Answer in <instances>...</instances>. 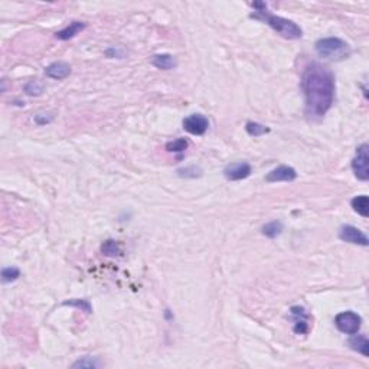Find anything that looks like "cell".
Masks as SVG:
<instances>
[{"mask_svg":"<svg viewBox=\"0 0 369 369\" xmlns=\"http://www.w3.org/2000/svg\"><path fill=\"white\" fill-rule=\"evenodd\" d=\"M301 88L309 117L320 118L330 110L334 98V77L330 69L319 62L309 64L301 75Z\"/></svg>","mask_w":369,"mask_h":369,"instance_id":"6da1fadb","label":"cell"},{"mask_svg":"<svg viewBox=\"0 0 369 369\" xmlns=\"http://www.w3.org/2000/svg\"><path fill=\"white\" fill-rule=\"evenodd\" d=\"M253 8L257 9V11L251 15V18H255V19H260V21L265 22L270 28H273L276 32L281 35L283 38H286V39H300L303 36V31L300 29V26H297L293 21H288V19L268 13L265 11L264 3L255 2V3H253Z\"/></svg>","mask_w":369,"mask_h":369,"instance_id":"7a4b0ae2","label":"cell"},{"mask_svg":"<svg viewBox=\"0 0 369 369\" xmlns=\"http://www.w3.org/2000/svg\"><path fill=\"white\" fill-rule=\"evenodd\" d=\"M314 49L317 55L329 61H343L350 55V48L339 38H326L316 42Z\"/></svg>","mask_w":369,"mask_h":369,"instance_id":"3957f363","label":"cell"},{"mask_svg":"<svg viewBox=\"0 0 369 369\" xmlns=\"http://www.w3.org/2000/svg\"><path fill=\"white\" fill-rule=\"evenodd\" d=\"M334 324L343 333L356 334L362 326V319L355 311H343L336 316Z\"/></svg>","mask_w":369,"mask_h":369,"instance_id":"277c9868","label":"cell"},{"mask_svg":"<svg viewBox=\"0 0 369 369\" xmlns=\"http://www.w3.org/2000/svg\"><path fill=\"white\" fill-rule=\"evenodd\" d=\"M369 146L365 143L359 146L356 150V156L352 160V169L355 172L359 180H368L369 179Z\"/></svg>","mask_w":369,"mask_h":369,"instance_id":"5b68a950","label":"cell"},{"mask_svg":"<svg viewBox=\"0 0 369 369\" xmlns=\"http://www.w3.org/2000/svg\"><path fill=\"white\" fill-rule=\"evenodd\" d=\"M208 126H209V121L207 117L202 114H191L183 120V128L194 136L205 134Z\"/></svg>","mask_w":369,"mask_h":369,"instance_id":"8992f818","label":"cell"},{"mask_svg":"<svg viewBox=\"0 0 369 369\" xmlns=\"http://www.w3.org/2000/svg\"><path fill=\"white\" fill-rule=\"evenodd\" d=\"M339 238L342 241L362 245V247H366L369 244L366 235L360 230H357L356 227H352V225H343L339 231Z\"/></svg>","mask_w":369,"mask_h":369,"instance_id":"52a82bcc","label":"cell"},{"mask_svg":"<svg viewBox=\"0 0 369 369\" xmlns=\"http://www.w3.org/2000/svg\"><path fill=\"white\" fill-rule=\"evenodd\" d=\"M224 174L228 180H242L251 174V166L248 163H232L225 167Z\"/></svg>","mask_w":369,"mask_h":369,"instance_id":"ba28073f","label":"cell"},{"mask_svg":"<svg viewBox=\"0 0 369 369\" xmlns=\"http://www.w3.org/2000/svg\"><path fill=\"white\" fill-rule=\"evenodd\" d=\"M297 177V173L290 166H278L265 176L267 182H291Z\"/></svg>","mask_w":369,"mask_h":369,"instance_id":"9c48e42d","label":"cell"},{"mask_svg":"<svg viewBox=\"0 0 369 369\" xmlns=\"http://www.w3.org/2000/svg\"><path fill=\"white\" fill-rule=\"evenodd\" d=\"M291 316L294 319V332L299 334L307 333L309 332V314L300 306H294L291 307Z\"/></svg>","mask_w":369,"mask_h":369,"instance_id":"30bf717a","label":"cell"},{"mask_svg":"<svg viewBox=\"0 0 369 369\" xmlns=\"http://www.w3.org/2000/svg\"><path fill=\"white\" fill-rule=\"evenodd\" d=\"M46 77L52 78V80H64L67 78L69 74H71V67H69L67 62H54L51 64L49 67H46L45 69Z\"/></svg>","mask_w":369,"mask_h":369,"instance_id":"8fae6325","label":"cell"},{"mask_svg":"<svg viewBox=\"0 0 369 369\" xmlns=\"http://www.w3.org/2000/svg\"><path fill=\"white\" fill-rule=\"evenodd\" d=\"M151 65L159 69L169 71V69L176 68L177 62H176V59L170 54H160V55H154V57L151 58Z\"/></svg>","mask_w":369,"mask_h":369,"instance_id":"7c38bea8","label":"cell"},{"mask_svg":"<svg viewBox=\"0 0 369 369\" xmlns=\"http://www.w3.org/2000/svg\"><path fill=\"white\" fill-rule=\"evenodd\" d=\"M84 29H85V23L72 22L69 26H67L65 29L59 31L57 34V38L58 39H61V41H68L71 38H74L75 35L80 34L81 31H84Z\"/></svg>","mask_w":369,"mask_h":369,"instance_id":"4fadbf2b","label":"cell"},{"mask_svg":"<svg viewBox=\"0 0 369 369\" xmlns=\"http://www.w3.org/2000/svg\"><path fill=\"white\" fill-rule=\"evenodd\" d=\"M349 345L353 350L359 352L360 355L363 356H368L369 355V342L366 339V336L363 334H357V336H353L350 340H349Z\"/></svg>","mask_w":369,"mask_h":369,"instance_id":"5bb4252c","label":"cell"},{"mask_svg":"<svg viewBox=\"0 0 369 369\" xmlns=\"http://www.w3.org/2000/svg\"><path fill=\"white\" fill-rule=\"evenodd\" d=\"M352 208L355 209V212H357L360 217L363 218H368L369 217V199L366 195L356 196L352 199Z\"/></svg>","mask_w":369,"mask_h":369,"instance_id":"9a60e30c","label":"cell"},{"mask_svg":"<svg viewBox=\"0 0 369 369\" xmlns=\"http://www.w3.org/2000/svg\"><path fill=\"white\" fill-rule=\"evenodd\" d=\"M283 231V224L280 221H273V222H268L267 225L263 227V234L268 238H276L281 234Z\"/></svg>","mask_w":369,"mask_h":369,"instance_id":"2e32d148","label":"cell"},{"mask_svg":"<svg viewBox=\"0 0 369 369\" xmlns=\"http://www.w3.org/2000/svg\"><path fill=\"white\" fill-rule=\"evenodd\" d=\"M245 130H247V133H248L250 136H253V137L263 136V134H265V133H268V131H270V128H268V127L263 126V124H258V123H253V121L247 123Z\"/></svg>","mask_w":369,"mask_h":369,"instance_id":"e0dca14e","label":"cell"},{"mask_svg":"<svg viewBox=\"0 0 369 369\" xmlns=\"http://www.w3.org/2000/svg\"><path fill=\"white\" fill-rule=\"evenodd\" d=\"M101 253L107 257H117L121 254V251H120V247L117 242L113 241V240H108L101 245Z\"/></svg>","mask_w":369,"mask_h":369,"instance_id":"ac0fdd59","label":"cell"},{"mask_svg":"<svg viewBox=\"0 0 369 369\" xmlns=\"http://www.w3.org/2000/svg\"><path fill=\"white\" fill-rule=\"evenodd\" d=\"M186 149H188V140H184V138H176V140L169 141L166 144V150L172 151V153H182Z\"/></svg>","mask_w":369,"mask_h":369,"instance_id":"d6986e66","label":"cell"},{"mask_svg":"<svg viewBox=\"0 0 369 369\" xmlns=\"http://www.w3.org/2000/svg\"><path fill=\"white\" fill-rule=\"evenodd\" d=\"M19 276H21V271L16 267H8V268H5L2 271V280H3V283H12V281L18 280Z\"/></svg>","mask_w":369,"mask_h":369,"instance_id":"ffe728a7","label":"cell"},{"mask_svg":"<svg viewBox=\"0 0 369 369\" xmlns=\"http://www.w3.org/2000/svg\"><path fill=\"white\" fill-rule=\"evenodd\" d=\"M64 306H72V307L81 309L82 311H87V313H92V307H91V304H90V301H88V300H80V299L69 300V301H64Z\"/></svg>","mask_w":369,"mask_h":369,"instance_id":"44dd1931","label":"cell"},{"mask_svg":"<svg viewBox=\"0 0 369 369\" xmlns=\"http://www.w3.org/2000/svg\"><path fill=\"white\" fill-rule=\"evenodd\" d=\"M100 363H98V360L97 359H94L91 356H85L80 359V360H77L74 365H72V368H97Z\"/></svg>","mask_w":369,"mask_h":369,"instance_id":"7402d4cb","label":"cell"},{"mask_svg":"<svg viewBox=\"0 0 369 369\" xmlns=\"http://www.w3.org/2000/svg\"><path fill=\"white\" fill-rule=\"evenodd\" d=\"M179 176L182 177H196V176H201L202 174V170L196 166H192V167H184V169H179L177 170Z\"/></svg>","mask_w":369,"mask_h":369,"instance_id":"603a6c76","label":"cell"},{"mask_svg":"<svg viewBox=\"0 0 369 369\" xmlns=\"http://www.w3.org/2000/svg\"><path fill=\"white\" fill-rule=\"evenodd\" d=\"M25 91L29 95H39L42 92V85H39L38 82H29L25 88Z\"/></svg>","mask_w":369,"mask_h":369,"instance_id":"cb8c5ba5","label":"cell"},{"mask_svg":"<svg viewBox=\"0 0 369 369\" xmlns=\"http://www.w3.org/2000/svg\"><path fill=\"white\" fill-rule=\"evenodd\" d=\"M46 114H38L35 115V121L38 124H46V123H51L54 120V115H49V117H45Z\"/></svg>","mask_w":369,"mask_h":369,"instance_id":"d4e9b609","label":"cell"},{"mask_svg":"<svg viewBox=\"0 0 369 369\" xmlns=\"http://www.w3.org/2000/svg\"><path fill=\"white\" fill-rule=\"evenodd\" d=\"M108 57H120V58H123L124 57V51H118V49H114V48H111V49H108L107 52H105Z\"/></svg>","mask_w":369,"mask_h":369,"instance_id":"484cf974","label":"cell"}]
</instances>
